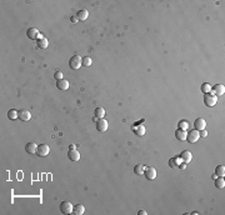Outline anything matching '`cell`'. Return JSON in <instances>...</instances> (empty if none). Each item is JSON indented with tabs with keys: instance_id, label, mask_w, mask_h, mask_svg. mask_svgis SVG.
<instances>
[{
	"instance_id": "cb8c5ba5",
	"label": "cell",
	"mask_w": 225,
	"mask_h": 215,
	"mask_svg": "<svg viewBox=\"0 0 225 215\" xmlns=\"http://www.w3.org/2000/svg\"><path fill=\"white\" fill-rule=\"evenodd\" d=\"M215 174H216L218 176L224 178V175H225V166H224V165H218V166L215 168Z\"/></svg>"
},
{
	"instance_id": "9c48e42d",
	"label": "cell",
	"mask_w": 225,
	"mask_h": 215,
	"mask_svg": "<svg viewBox=\"0 0 225 215\" xmlns=\"http://www.w3.org/2000/svg\"><path fill=\"white\" fill-rule=\"evenodd\" d=\"M18 119H20L21 121H29L31 119V113L26 109H21L18 111Z\"/></svg>"
},
{
	"instance_id": "8fae6325",
	"label": "cell",
	"mask_w": 225,
	"mask_h": 215,
	"mask_svg": "<svg viewBox=\"0 0 225 215\" xmlns=\"http://www.w3.org/2000/svg\"><path fill=\"white\" fill-rule=\"evenodd\" d=\"M179 159H180L183 163L188 164V163H190V161H191V159H193V155H191V153H190L189 150H184V151H181V154H180Z\"/></svg>"
},
{
	"instance_id": "7a4b0ae2",
	"label": "cell",
	"mask_w": 225,
	"mask_h": 215,
	"mask_svg": "<svg viewBox=\"0 0 225 215\" xmlns=\"http://www.w3.org/2000/svg\"><path fill=\"white\" fill-rule=\"evenodd\" d=\"M216 103H218V98H216L214 94L208 93V94L204 95V104H205L208 108H213Z\"/></svg>"
},
{
	"instance_id": "83f0119b",
	"label": "cell",
	"mask_w": 225,
	"mask_h": 215,
	"mask_svg": "<svg viewBox=\"0 0 225 215\" xmlns=\"http://www.w3.org/2000/svg\"><path fill=\"white\" fill-rule=\"evenodd\" d=\"M91 64H93L91 58H89V56H84V58H83V67L88 68V67H90Z\"/></svg>"
},
{
	"instance_id": "d4e9b609",
	"label": "cell",
	"mask_w": 225,
	"mask_h": 215,
	"mask_svg": "<svg viewBox=\"0 0 225 215\" xmlns=\"http://www.w3.org/2000/svg\"><path fill=\"white\" fill-rule=\"evenodd\" d=\"M8 118H9L10 120H15V119H18V111H16V110H14V109H10V110L8 111Z\"/></svg>"
},
{
	"instance_id": "603a6c76",
	"label": "cell",
	"mask_w": 225,
	"mask_h": 215,
	"mask_svg": "<svg viewBox=\"0 0 225 215\" xmlns=\"http://www.w3.org/2000/svg\"><path fill=\"white\" fill-rule=\"evenodd\" d=\"M145 165L144 164H138V165H135V168H134V173L136 174V175H143L144 174V171H145Z\"/></svg>"
},
{
	"instance_id": "484cf974",
	"label": "cell",
	"mask_w": 225,
	"mask_h": 215,
	"mask_svg": "<svg viewBox=\"0 0 225 215\" xmlns=\"http://www.w3.org/2000/svg\"><path fill=\"white\" fill-rule=\"evenodd\" d=\"M178 128H179V129H181V130H186V129L189 128V123H188L186 120H180V121H179Z\"/></svg>"
},
{
	"instance_id": "f546056e",
	"label": "cell",
	"mask_w": 225,
	"mask_h": 215,
	"mask_svg": "<svg viewBox=\"0 0 225 215\" xmlns=\"http://www.w3.org/2000/svg\"><path fill=\"white\" fill-rule=\"evenodd\" d=\"M54 78H55L56 80H60V79H63L64 76H63V73H61V71H55V74H54Z\"/></svg>"
},
{
	"instance_id": "6da1fadb",
	"label": "cell",
	"mask_w": 225,
	"mask_h": 215,
	"mask_svg": "<svg viewBox=\"0 0 225 215\" xmlns=\"http://www.w3.org/2000/svg\"><path fill=\"white\" fill-rule=\"evenodd\" d=\"M81 65H83V58H81V56L74 55L73 58H70V60H69V67H70L71 69L78 70V69L81 68Z\"/></svg>"
},
{
	"instance_id": "7402d4cb",
	"label": "cell",
	"mask_w": 225,
	"mask_h": 215,
	"mask_svg": "<svg viewBox=\"0 0 225 215\" xmlns=\"http://www.w3.org/2000/svg\"><path fill=\"white\" fill-rule=\"evenodd\" d=\"M214 180H215V188L223 189V188L225 187V180H224V178L219 176V178H216V179H214Z\"/></svg>"
},
{
	"instance_id": "ac0fdd59",
	"label": "cell",
	"mask_w": 225,
	"mask_h": 215,
	"mask_svg": "<svg viewBox=\"0 0 225 215\" xmlns=\"http://www.w3.org/2000/svg\"><path fill=\"white\" fill-rule=\"evenodd\" d=\"M76 18H78V20H79V21H84V20H86V19L89 18V13H88V10H86V9H81V10H79V11H78V14H76Z\"/></svg>"
},
{
	"instance_id": "277c9868",
	"label": "cell",
	"mask_w": 225,
	"mask_h": 215,
	"mask_svg": "<svg viewBox=\"0 0 225 215\" xmlns=\"http://www.w3.org/2000/svg\"><path fill=\"white\" fill-rule=\"evenodd\" d=\"M49 151H50V148H49L48 144H40V145H38L37 155L40 157V158H44V157H46L49 154Z\"/></svg>"
},
{
	"instance_id": "5b68a950",
	"label": "cell",
	"mask_w": 225,
	"mask_h": 215,
	"mask_svg": "<svg viewBox=\"0 0 225 215\" xmlns=\"http://www.w3.org/2000/svg\"><path fill=\"white\" fill-rule=\"evenodd\" d=\"M73 209H74V205L70 201H63L60 204V211L63 214H71Z\"/></svg>"
},
{
	"instance_id": "4316f807",
	"label": "cell",
	"mask_w": 225,
	"mask_h": 215,
	"mask_svg": "<svg viewBox=\"0 0 225 215\" xmlns=\"http://www.w3.org/2000/svg\"><path fill=\"white\" fill-rule=\"evenodd\" d=\"M201 91H203V93H205V94L210 93V91H211V85L208 84V83H204V84L201 85Z\"/></svg>"
},
{
	"instance_id": "44dd1931",
	"label": "cell",
	"mask_w": 225,
	"mask_h": 215,
	"mask_svg": "<svg viewBox=\"0 0 225 215\" xmlns=\"http://www.w3.org/2000/svg\"><path fill=\"white\" fill-rule=\"evenodd\" d=\"M94 115L96 119H103L104 115H105V109L104 108H96L95 111H94Z\"/></svg>"
},
{
	"instance_id": "1f68e13d",
	"label": "cell",
	"mask_w": 225,
	"mask_h": 215,
	"mask_svg": "<svg viewBox=\"0 0 225 215\" xmlns=\"http://www.w3.org/2000/svg\"><path fill=\"white\" fill-rule=\"evenodd\" d=\"M70 21H71V23H76V21H79V20H78L76 16H71V18H70Z\"/></svg>"
},
{
	"instance_id": "ba28073f",
	"label": "cell",
	"mask_w": 225,
	"mask_h": 215,
	"mask_svg": "<svg viewBox=\"0 0 225 215\" xmlns=\"http://www.w3.org/2000/svg\"><path fill=\"white\" fill-rule=\"evenodd\" d=\"M108 121L103 118V119H99L98 121H96V130L100 131V133H104L108 130Z\"/></svg>"
},
{
	"instance_id": "e0dca14e",
	"label": "cell",
	"mask_w": 225,
	"mask_h": 215,
	"mask_svg": "<svg viewBox=\"0 0 225 215\" xmlns=\"http://www.w3.org/2000/svg\"><path fill=\"white\" fill-rule=\"evenodd\" d=\"M132 130L136 136H143L145 134V127L144 125H135L132 128Z\"/></svg>"
},
{
	"instance_id": "7c38bea8",
	"label": "cell",
	"mask_w": 225,
	"mask_h": 215,
	"mask_svg": "<svg viewBox=\"0 0 225 215\" xmlns=\"http://www.w3.org/2000/svg\"><path fill=\"white\" fill-rule=\"evenodd\" d=\"M194 128L197 129V130H203V129H205L206 128V121L203 119V118H198L195 121H194Z\"/></svg>"
},
{
	"instance_id": "8992f818",
	"label": "cell",
	"mask_w": 225,
	"mask_h": 215,
	"mask_svg": "<svg viewBox=\"0 0 225 215\" xmlns=\"http://www.w3.org/2000/svg\"><path fill=\"white\" fill-rule=\"evenodd\" d=\"M26 37L29 39H31V40H38L40 38V33H39V30L37 28H29L26 30Z\"/></svg>"
},
{
	"instance_id": "52a82bcc",
	"label": "cell",
	"mask_w": 225,
	"mask_h": 215,
	"mask_svg": "<svg viewBox=\"0 0 225 215\" xmlns=\"http://www.w3.org/2000/svg\"><path fill=\"white\" fill-rule=\"evenodd\" d=\"M211 94H214L215 97H221L225 93V86L223 84H216L214 86H211Z\"/></svg>"
},
{
	"instance_id": "4fadbf2b",
	"label": "cell",
	"mask_w": 225,
	"mask_h": 215,
	"mask_svg": "<svg viewBox=\"0 0 225 215\" xmlns=\"http://www.w3.org/2000/svg\"><path fill=\"white\" fill-rule=\"evenodd\" d=\"M68 158H69V160H71V161H78V160L80 159V153H79L76 149L69 150V153H68Z\"/></svg>"
},
{
	"instance_id": "d6a6232c",
	"label": "cell",
	"mask_w": 225,
	"mask_h": 215,
	"mask_svg": "<svg viewBox=\"0 0 225 215\" xmlns=\"http://www.w3.org/2000/svg\"><path fill=\"white\" fill-rule=\"evenodd\" d=\"M138 214H139V215H146V211H145V210H140Z\"/></svg>"
},
{
	"instance_id": "9a60e30c",
	"label": "cell",
	"mask_w": 225,
	"mask_h": 215,
	"mask_svg": "<svg viewBox=\"0 0 225 215\" xmlns=\"http://www.w3.org/2000/svg\"><path fill=\"white\" fill-rule=\"evenodd\" d=\"M37 45H38L39 49H46L48 45H49V41H48V39L45 37L40 35V38L37 40Z\"/></svg>"
},
{
	"instance_id": "d6986e66",
	"label": "cell",
	"mask_w": 225,
	"mask_h": 215,
	"mask_svg": "<svg viewBox=\"0 0 225 215\" xmlns=\"http://www.w3.org/2000/svg\"><path fill=\"white\" fill-rule=\"evenodd\" d=\"M84 211H85V208H84L83 204H76V205H74L73 214H75V215H83Z\"/></svg>"
},
{
	"instance_id": "3957f363",
	"label": "cell",
	"mask_w": 225,
	"mask_h": 215,
	"mask_svg": "<svg viewBox=\"0 0 225 215\" xmlns=\"http://www.w3.org/2000/svg\"><path fill=\"white\" fill-rule=\"evenodd\" d=\"M199 139H200L199 130L194 129V130H190V131L186 134V139H185V140H188L190 144H193V143H197Z\"/></svg>"
},
{
	"instance_id": "836d02e7",
	"label": "cell",
	"mask_w": 225,
	"mask_h": 215,
	"mask_svg": "<svg viewBox=\"0 0 225 215\" xmlns=\"http://www.w3.org/2000/svg\"><path fill=\"white\" fill-rule=\"evenodd\" d=\"M69 148H70V150H73V149H75V145H74V144H71Z\"/></svg>"
},
{
	"instance_id": "4dcf8cb0",
	"label": "cell",
	"mask_w": 225,
	"mask_h": 215,
	"mask_svg": "<svg viewBox=\"0 0 225 215\" xmlns=\"http://www.w3.org/2000/svg\"><path fill=\"white\" fill-rule=\"evenodd\" d=\"M199 134H200V138H206V136H208V131H206V129L200 130V131H199Z\"/></svg>"
},
{
	"instance_id": "e575fe53",
	"label": "cell",
	"mask_w": 225,
	"mask_h": 215,
	"mask_svg": "<svg viewBox=\"0 0 225 215\" xmlns=\"http://www.w3.org/2000/svg\"><path fill=\"white\" fill-rule=\"evenodd\" d=\"M211 178H213V179H216V178H218V175H216V174H213V176H211Z\"/></svg>"
},
{
	"instance_id": "2e32d148",
	"label": "cell",
	"mask_w": 225,
	"mask_h": 215,
	"mask_svg": "<svg viewBox=\"0 0 225 215\" xmlns=\"http://www.w3.org/2000/svg\"><path fill=\"white\" fill-rule=\"evenodd\" d=\"M56 88L59 90H68L69 89V81L65 79H60L56 81Z\"/></svg>"
},
{
	"instance_id": "5bb4252c",
	"label": "cell",
	"mask_w": 225,
	"mask_h": 215,
	"mask_svg": "<svg viewBox=\"0 0 225 215\" xmlns=\"http://www.w3.org/2000/svg\"><path fill=\"white\" fill-rule=\"evenodd\" d=\"M25 150H26V153L28 154H37V150H38V145L35 144V143H28L26 145H25Z\"/></svg>"
},
{
	"instance_id": "30bf717a",
	"label": "cell",
	"mask_w": 225,
	"mask_h": 215,
	"mask_svg": "<svg viewBox=\"0 0 225 215\" xmlns=\"http://www.w3.org/2000/svg\"><path fill=\"white\" fill-rule=\"evenodd\" d=\"M144 175H145V178L148 179V180H154L155 178H156V170H155V168H153V166H146L145 168V171H144Z\"/></svg>"
},
{
	"instance_id": "f1b7e54d",
	"label": "cell",
	"mask_w": 225,
	"mask_h": 215,
	"mask_svg": "<svg viewBox=\"0 0 225 215\" xmlns=\"http://www.w3.org/2000/svg\"><path fill=\"white\" fill-rule=\"evenodd\" d=\"M169 165L171 168H179V164H178V158H173L169 160Z\"/></svg>"
},
{
	"instance_id": "ffe728a7",
	"label": "cell",
	"mask_w": 225,
	"mask_h": 215,
	"mask_svg": "<svg viewBox=\"0 0 225 215\" xmlns=\"http://www.w3.org/2000/svg\"><path fill=\"white\" fill-rule=\"evenodd\" d=\"M175 138L179 140V141H184L186 139V133L185 130H181V129H178L175 131Z\"/></svg>"
}]
</instances>
